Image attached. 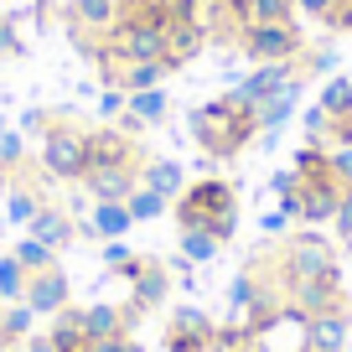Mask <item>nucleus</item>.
Here are the masks:
<instances>
[{"instance_id":"f257e3e1","label":"nucleus","mask_w":352,"mask_h":352,"mask_svg":"<svg viewBox=\"0 0 352 352\" xmlns=\"http://www.w3.org/2000/svg\"><path fill=\"white\" fill-rule=\"evenodd\" d=\"M192 140L202 145V151L212 155V161H228V155H239L243 145L259 135V120H254L249 104H239L233 94H218V99L197 104L192 109Z\"/></svg>"},{"instance_id":"f03ea898","label":"nucleus","mask_w":352,"mask_h":352,"mask_svg":"<svg viewBox=\"0 0 352 352\" xmlns=\"http://www.w3.org/2000/svg\"><path fill=\"white\" fill-rule=\"evenodd\" d=\"M176 223L182 228H208L218 233V243H228L239 233V187L223 176H202L197 187H187L176 197Z\"/></svg>"},{"instance_id":"7ed1b4c3","label":"nucleus","mask_w":352,"mask_h":352,"mask_svg":"<svg viewBox=\"0 0 352 352\" xmlns=\"http://www.w3.org/2000/svg\"><path fill=\"white\" fill-rule=\"evenodd\" d=\"M42 166L57 182H83L88 171V130H78L67 114H52L42 135Z\"/></svg>"},{"instance_id":"20e7f679","label":"nucleus","mask_w":352,"mask_h":352,"mask_svg":"<svg viewBox=\"0 0 352 352\" xmlns=\"http://www.w3.org/2000/svg\"><path fill=\"white\" fill-rule=\"evenodd\" d=\"M316 275H342L337 249L321 239V228H300L280 243V280H316Z\"/></svg>"},{"instance_id":"39448f33","label":"nucleus","mask_w":352,"mask_h":352,"mask_svg":"<svg viewBox=\"0 0 352 352\" xmlns=\"http://www.w3.org/2000/svg\"><path fill=\"white\" fill-rule=\"evenodd\" d=\"M239 52L249 63H300L306 36L296 21H249L239 32Z\"/></svg>"},{"instance_id":"423d86ee","label":"nucleus","mask_w":352,"mask_h":352,"mask_svg":"<svg viewBox=\"0 0 352 352\" xmlns=\"http://www.w3.org/2000/svg\"><path fill=\"white\" fill-rule=\"evenodd\" d=\"M140 166L145 155L124 130H88V171H140Z\"/></svg>"},{"instance_id":"0eeeda50","label":"nucleus","mask_w":352,"mask_h":352,"mask_svg":"<svg viewBox=\"0 0 352 352\" xmlns=\"http://www.w3.org/2000/svg\"><path fill=\"white\" fill-rule=\"evenodd\" d=\"M212 337H218V321L197 306H176L171 327H166V352H212Z\"/></svg>"},{"instance_id":"6e6552de","label":"nucleus","mask_w":352,"mask_h":352,"mask_svg":"<svg viewBox=\"0 0 352 352\" xmlns=\"http://www.w3.org/2000/svg\"><path fill=\"white\" fill-rule=\"evenodd\" d=\"M337 202H342V182L331 171L300 176V223H306V228L331 223V218H337Z\"/></svg>"},{"instance_id":"1a4fd4ad","label":"nucleus","mask_w":352,"mask_h":352,"mask_svg":"<svg viewBox=\"0 0 352 352\" xmlns=\"http://www.w3.org/2000/svg\"><path fill=\"white\" fill-rule=\"evenodd\" d=\"M290 78H296V63H254L249 73L233 83V99L249 104V109H259L264 99H275V94L290 83Z\"/></svg>"},{"instance_id":"9d476101","label":"nucleus","mask_w":352,"mask_h":352,"mask_svg":"<svg viewBox=\"0 0 352 352\" xmlns=\"http://www.w3.org/2000/svg\"><path fill=\"white\" fill-rule=\"evenodd\" d=\"M285 306L300 316H321V311L342 306V275H316V280H285Z\"/></svg>"},{"instance_id":"9b49d317","label":"nucleus","mask_w":352,"mask_h":352,"mask_svg":"<svg viewBox=\"0 0 352 352\" xmlns=\"http://www.w3.org/2000/svg\"><path fill=\"white\" fill-rule=\"evenodd\" d=\"M26 306L36 311V316H57V311L67 306V300H73V285H67V275L63 270H36V275H26Z\"/></svg>"},{"instance_id":"f8f14e48","label":"nucleus","mask_w":352,"mask_h":352,"mask_svg":"<svg viewBox=\"0 0 352 352\" xmlns=\"http://www.w3.org/2000/svg\"><path fill=\"white\" fill-rule=\"evenodd\" d=\"M67 16H73V26L83 36H109L124 16V0H73Z\"/></svg>"},{"instance_id":"ddd939ff","label":"nucleus","mask_w":352,"mask_h":352,"mask_svg":"<svg viewBox=\"0 0 352 352\" xmlns=\"http://www.w3.org/2000/svg\"><path fill=\"white\" fill-rule=\"evenodd\" d=\"M347 306H331L321 316H306V342L311 352H347Z\"/></svg>"},{"instance_id":"4468645a","label":"nucleus","mask_w":352,"mask_h":352,"mask_svg":"<svg viewBox=\"0 0 352 352\" xmlns=\"http://www.w3.org/2000/svg\"><path fill=\"white\" fill-rule=\"evenodd\" d=\"M135 228V218H130V208L124 202H94V218L88 223H78V233H88V239H124V233Z\"/></svg>"},{"instance_id":"2eb2a0df","label":"nucleus","mask_w":352,"mask_h":352,"mask_svg":"<svg viewBox=\"0 0 352 352\" xmlns=\"http://www.w3.org/2000/svg\"><path fill=\"white\" fill-rule=\"evenodd\" d=\"M26 228H32V239H42V243H47V249H57V254H63V249H67V243H73V239H78V223H73V218H67V212H63V208H42V212H36V218H32V223H26Z\"/></svg>"},{"instance_id":"dca6fc26","label":"nucleus","mask_w":352,"mask_h":352,"mask_svg":"<svg viewBox=\"0 0 352 352\" xmlns=\"http://www.w3.org/2000/svg\"><path fill=\"white\" fill-rule=\"evenodd\" d=\"M130 290H135V306H140V311H155L166 296H171V270H166L161 259H151L140 275L130 280Z\"/></svg>"},{"instance_id":"f3484780","label":"nucleus","mask_w":352,"mask_h":352,"mask_svg":"<svg viewBox=\"0 0 352 352\" xmlns=\"http://www.w3.org/2000/svg\"><path fill=\"white\" fill-rule=\"evenodd\" d=\"M83 187L94 192V202H130V192L140 187V171H88Z\"/></svg>"},{"instance_id":"a211bd4d","label":"nucleus","mask_w":352,"mask_h":352,"mask_svg":"<svg viewBox=\"0 0 352 352\" xmlns=\"http://www.w3.org/2000/svg\"><path fill=\"white\" fill-rule=\"evenodd\" d=\"M296 104H300V78H290V83L280 88L275 99H264L259 109H254V120H259V135H275L280 124H285L290 114H296Z\"/></svg>"},{"instance_id":"6ab92c4d","label":"nucleus","mask_w":352,"mask_h":352,"mask_svg":"<svg viewBox=\"0 0 352 352\" xmlns=\"http://www.w3.org/2000/svg\"><path fill=\"white\" fill-rule=\"evenodd\" d=\"M114 67H120V78H114V83H120L124 94H140V88H161L166 78L176 73V63H166V57H161V63H114Z\"/></svg>"},{"instance_id":"aec40b11","label":"nucleus","mask_w":352,"mask_h":352,"mask_svg":"<svg viewBox=\"0 0 352 352\" xmlns=\"http://www.w3.org/2000/svg\"><path fill=\"white\" fill-rule=\"evenodd\" d=\"M202 42H208V32L202 26H192V21H171L166 26V63H192V57L202 52Z\"/></svg>"},{"instance_id":"412c9836","label":"nucleus","mask_w":352,"mask_h":352,"mask_svg":"<svg viewBox=\"0 0 352 352\" xmlns=\"http://www.w3.org/2000/svg\"><path fill=\"white\" fill-rule=\"evenodd\" d=\"M140 182H145L151 192H161L166 202H176L182 192H187V171H182L176 161H145V166H140Z\"/></svg>"},{"instance_id":"4be33fe9","label":"nucleus","mask_w":352,"mask_h":352,"mask_svg":"<svg viewBox=\"0 0 352 352\" xmlns=\"http://www.w3.org/2000/svg\"><path fill=\"white\" fill-rule=\"evenodd\" d=\"M47 337L57 342V352H83L88 347V331H83V306H63L52 316V331Z\"/></svg>"},{"instance_id":"5701e85b","label":"nucleus","mask_w":352,"mask_h":352,"mask_svg":"<svg viewBox=\"0 0 352 352\" xmlns=\"http://www.w3.org/2000/svg\"><path fill=\"white\" fill-rule=\"evenodd\" d=\"M32 316L36 311L26 306V300H0V342H6V347H21V342L32 337Z\"/></svg>"},{"instance_id":"b1692460","label":"nucleus","mask_w":352,"mask_h":352,"mask_svg":"<svg viewBox=\"0 0 352 352\" xmlns=\"http://www.w3.org/2000/svg\"><path fill=\"white\" fill-rule=\"evenodd\" d=\"M321 109H327V120H342V114H352V73H337L321 83Z\"/></svg>"},{"instance_id":"393cba45","label":"nucleus","mask_w":352,"mask_h":352,"mask_svg":"<svg viewBox=\"0 0 352 352\" xmlns=\"http://www.w3.org/2000/svg\"><path fill=\"white\" fill-rule=\"evenodd\" d=\"M166 109H171V99H166L161 88H140V94H130V104H124V114H135L140 124H161Z\"/></svg>"},{"instance_id":"a878e982","label":"nucleus","mask_w":352,"mask_h":352,"mask_svg":"<svg viewBox=\"0 0 352 352\" xmlns=\"http://www.w3.org/2000/svg\"><path fill=\"white\" fill-rule=\"evenodd\" d=\"M218 233H208V228H182V259L187 264H212L218 259Z\"/></svg>"},{"instance_id":"bb28decb","label":"nucleus","mask_w":352,"mask_h":352,"mask_svg":"<svg viewBox=\"0 0 352 352\" xmlns=\"http://www.w3.org/2000/svg\"><path fill=\"white\" fill-rule=\"evenodd\" d=\"M124 208H130V218H135V223H155V218L166 212V197H161V192H151V187L140 182V187L130 192V202H124Z\"/></svg>"},{"instance_id":"cd10ccee","label":"nucleus","mask_w":352,"mask_h":352,"mask_svg":"<svg viewBox=\"0 0 352 352\" xmlns=\"http://www.w3.org/2000/svg\"><path fill=\"white\" fill-rule=\"evenodd\" d=\"M16 259L26 264V275H36V270H52V264H57V249H47L42 239H32V233H26V239L16 243Z\"/></svg>"},{"instance_id":"c85d7f7f","label":"nucleus","mask_w":352,"mask_h":352,"mask_svg":"<svg viewBox=\"0 0 352 352\" xmlns=\"http://www.w3.org/2000/svg\"><path fill=\"white\" fill-rule=\"evenodd\" d=\"M21 296H26V264L6 254L0 259V300H21Z\"/></svg>"},{"instance_id":"c756f323","label":"nucleus","mask_w":352,"mask_h":352,"mask_svg":"<svg viewBox=\"0 0 352 352\" xmlns=\"http://www.w3.org/2000/svg\"><path fill=\"white\" fill-rule=\"evenodd\" d=\"M42 208H47V202L36 197L32 187H11V192H6V212H11V223H32Z\"/></svg>"},{"instance_id":"7c9ffc66","label":"nucleus","mask_w":352,"mask_h":352,"mask_svg":"<svg viewBox=\"0 0 352 352\" xmlns=\"http://www.w3.org/2000/svg\"><path fill=\"white\" fill-rule=\"evenodd\" d=\"M249 21H296V0H249Z\"/></svg>"},{"instance_id":"2f4dec72","label":"nucleus","mask_w":352,"mask_h":352,"mask_svg":"<svg viewBox=\"0 0 352 352\" xmlns=\"http://www.w3.org/2000/svg\"><path fill=\"white\" fill-rule=\"evenodd\" d=\"M327 171L337 176L342 187H352V145H337V151H327Z\"/></svg>"},{"instance_id":"473e14b6","label":"nucleus","mask_w":352,"mask_h":352,"mask_svg":"<svg viewBox=\"0 0 352 352\" xmlns=\"http://www.w3.org/2000/svg\"><path fill=\"white\" fill-rule=\"evenodd\" d=\"M83 352H145V347L135 342V331H124V337H99V342H88Z\"/></svg>"},{"instance_id":"72a5a7b5","label":"nucleus","mask_w":352,"mask_h":352,"mask_svg":"<svg viewBox=\"0 0 352 352\" xmlns=\"http://www.w3.org/2000/svg\"><path fill=\"white\" fill-rule=\"evenodd\" d=\"M331 228H337V239H352V187H342V202H337Z\"/></svg>"},{"instance_id":"f704fd0d","label":"nucleus","mask_w":352,"mask_h":352,"mask_svg":"<svg viewBox=\"0 0 352 352\" xmlns=\"http://www.w3.org/2000/svg\"><path fill=\"white\" fill-rule=\"evenodd\" d=\"M342 0H296L300 16H316V21H331V11H337Z\"/></svg>"},{"instance_id":"c9c22d12","label":"nucleus","mask_w":352,"mask_h":352,"mask_svg":"<svg viewBox=\"0 0 352 352\" xmlns=\"http://www.w3.org/2000/svg\"><path fill=\"white\" fill-rule=\"evenodd\" d=\"M327 140H331V151H337V145H352V114L327 120Z\"/></svg>"},{"instance_id":"e433bc0d","label":"nucleus","mask_w":352,"mask_h":352,"mask_svg":"<svg viewBox=\"0 0 352 352\" xmlns=\"http://www.w3.org/2000/svg\"><path fill=\"white\" fill-rule=\"evenodd\" d=\"M124 104H130V94H124V88H104L99 109H104V114H109V120H114V114H124Z\"/></svg>"},{"instance_id":"4c0bfd02","label":"nucleus","mask_w":352,"mask_h":352,"mask_svg":"<svg viewBox=\"0 0 352 352\" xmlns=\"http://www.w3.org/2000/svg\"><path fill=\"white\" fill-rule=\"evenodd\" d=\"M270 192H275V197H290V192H300V171H296V166H290V171H280L275 182H270Z\"/></svg>"},{"instance_id":"58836bf2","label":"nucleus","mask_w":352,"mask_h":352,"mask_svg":"<svg viewBox=\"0 0 352 352\" xmlns=\"http://www.w3.org/2000/svg\"><path fill=\"white\" fill-rule=\"evenodd\" d=\"M26 155V145H21V135H0V161L6 166H16Z\"/></svg>"},{"instance_id":"ea45409f","label":"nucleus","mask_w":352,"mask_h":352,"mask_svg":"<svg viewBox=\"0 0 352 352\" xmlns=\"http://www.w3.org/2000/svg\"><path fill=\"white\" fill-rule=\"evenodd\" d=\"M16 352H57V342L47 337V331H32V337H26V342H21Z\"/></svg>"},{"instance_id":"a19ab883","label":"nucleus","mask_w":352,"mask_h":352,"mask_svg":"<svg viewBox=\"0 0 352 352\" xmlns=\"http://www.w3.org/2000/svg\"><path fill=\"white\" fill-rule=\"evenodd\" d=\"M130 254H135V249H124L120 239H109V249H104V264H109V270H120V264L130 259Z\"/></svg>"},{"instance_id":"79ce46f5","label":"nucleus","mask_w":352,"mask_h":352,"mask_svg":"<svg viewBox=\"0 0 352 352\" xmlns=\"http://www.w3.org/2000/svg\"><path fill=\"white\" fill-rule=\"evenodd\" d=\"M16 52H21V42H16L11 21H0V57H16Z\"/></svg>"},{"instance_id":"37998d69","label":"nucleus","mask_w":352,"mask_h":352,"mask_svg":"<svg viewBox=\"0 0 352 352\" xmlns=\"http://www.w3.org/2000/svg\"><path fill=\"white\" fill-rule=\"evenodd\" d=\"M290 218H280V212H264V233H285Z\"/></svg>"},{"instance_id":"c03bdc74","label":"nucleus","mask_w":352,"mask_h":352,"mask_svg":"<svg viewBox=\"0 0 352 352\" xmlns=\"http://www.w3.org/2000/svg\"><path fill=\"white\" fill-rule=\"evenodd\" d=\"M233 352H270V347H264L259 337H249V342H243V347H233Z\"/></svg>"},{"instance_id":"a18cd8bd","label":"nucleus","mask_w":352,"mask_h":352,"mask_svg":"<svg viewBox=\"0 0 352 352\" xmlns=\"http://www.w3.org/2000/svg\"><path fill=\"white\" fill-rule=\"evenodd\" d=\"M6 192H11V187H6V161H0V197H6Z\"/></svg>"},{"instance_id":"49530a36","label":"nucleus","mask_w":352,"mask_h":352,"mask_svg":"<svg viewBox=\"0 0 352 352\" xmlns=\"http://www.w3.org/2000/svg\"><path fill=\"white\" fill-rule=\"evenodd\" d=\"M0 352H16V347H6V342H0Z\"/></svg>"},{"instance_id":"de8ad7c7","label":"nucleus","mask_w":352,"mask_h":352,"mask_svg":"<svg viewBox=\"0 0 352 352\" xmlns=\"http://www.w3.org/2000/svg\"><path fill=\"white\" fill-rule=\"evenodd\" d=\"M0 135H6V120H0Z\"/></svg>"}]
</instances>
